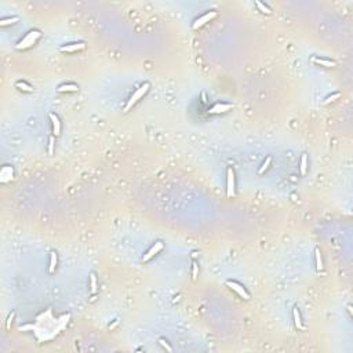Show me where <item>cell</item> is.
Here are the masks:
<instances>
[{"label": "cell", "instance_id": "obj_1", "mask_svg": "<svg viewBox=\"0 0 353 353\" xmlns=\"http://www.w3.org/2000/svg\"><path fill=\"white\" fill-rule=\"evenodd\" d=\"M39 37H40V32H39V31H32V32H29V33L25 36V37L15 46V48H17V50L28 48V47H31L32 44H35L36 40H37Z\"/></svg>", "mask_w": 353, "mask_h": 353}, {"label": "cell", "instance_id": "obj_2", "mask_svg": "<svg viewBox=\"0 0 353 353\" xmlns=\"http://www.w3.org/2000/svg\"><path fill=\"white\" fill-rule=\"evenodd\" d=\"M149 87H151V86H149V83H144V84L141 86L139 88H138L137 91L133 94V97L130 98V101H128V102H127L126 108H124V111H126V112H127V111H130V109H131V106H133V105L135 104L138 100H141V98H142V97L145 95V94H146V91L149 90Z\"/></svg>", "mask_w": 353, "mask_h": 353}, {"label": "cell", "instance_id": "obj_3", "mask_svg": "<svg viewBox=\"0 0 353 353\" xmlns=\"http://www.w3.org/2000/svg\"><path fill=\"white\" fill-rule=\"evenodd\" d=\"M226 286H228L231 290H233L235 293H237V295H240V297L243 298V299H246V301H248V299H250V294L247 293L244 287H243V286H240L239 283L232 282V280H228V282H226Z\"/></svg>", "mask_w": 353, "mask_h": 353}, {"label": "cell", "instance_id": "obj_4", "mask_svg": "<svg viewBox=\"0 0 353 353\" xmlns=\"http://www.w3.org/2000/svg\"><path fill=\"white\" fill-rule=\"evenodd\" d=\"M226 195L228 197L235 196V173L232 168H228V184H226Z\"/></svg>", "mask_w": 353, "mask_h": 353}, {"label": "cell", "instance_id": "obj_5", "mask_svg": "<svg viewBox=\"0 0 353 353\" xmlns=\"http://www.w3.org/2000/svg\"><path fill=\"white\" fill-rule=\"evenodd\" d=\"M215 17H217V11H210V13L204 14V15H202L200 18H197V20L195 21L193 29H197V28H200V26H203L204 24L210 22V21L213 20V18H215Z\"/></svg>", "mask_w": 353, "mask_h": 353}, {"label": "cell", "instance_id": "obj_6", "mask_svg": "<svg viewBox=\"0 0 353 353\" xmlns=\"http://www.w3.org/2000/svg\"><path fill=\"white\" fill-rule=\"evenodd\" d=\"M162 250H163V243H162V242H156L155 244L151 247V250H149L148 253L142 257V261H144V262H148L152 257H155L156 254H159Z\"/></svg>", "mask_w": 353, "mask_h": 353}, {"label": "cell", "instance_id": "obj_7", "mask_svg": "<svg viewBox=\"0 0 353 353\" xmlns=\"http://www.w3.org/2000/svg\"><path fill=\"white\" fill-rule=\"evenodd\" d=\"M84 47H86L84 43H75V44L62 46L60 50H61L62 53H75V51H79V50H83Z\"/></svg>", "mask_w": 353, "mask_h": 353}, {"label": "cell", "instance_id": "obj_8", "mask_svg": "<svg viewBox=\"0 0 353 353\" xmlns=\"http://www.w3.org/2000/svg\"><path fill=\"white\" fill-rule=\"evenodd\" d=\"M232 108L233 106L231 104H215L210 109V113H225V112H228Z\"/></svg>", "mask_w": 353, "mask_h": 353}, {"label": "cell", "instance_id": "obj_9", "mask_svg": "<svg viewBox=\"0 0 353 353\" xmlns=\"http://www.w3.org/2000/svg\"><path fill=\"white\" fill-rule=\"evenodd\" d=\"M50 120L53 123V130H54V135H60L61 134V123H60V119H58L57 115L54 113H50Z\"/></svg>", "mask_w": 353, "mask_h": 353}, {"label": "cell", "instance_id": "obj_10", "mask_svg": "<svg viewBox=\"0 0 353 353\" xmlns=\"http://www.w3.org/2000/svg\"><path fill=\"white\" fill-rule=\"evenodd\" d=\"M13 167L10 166H4L2 168V182H7V181L13 179Z\"/></svg>", "mask_w": 353, "mask_h": 353}, {"label": "cell", "instance_id": "obj_11", "mask_svg": "<svg viewBox=\"0 0 353 353\" xmlns=\"http://www.w3.org/2000/svg\"><path fill=\"white\" fill-rule=\"evenodd\" d=\"M312 62H315V64H317V65H322V66H326V68H333V66H335V62H334V61L324 60V58H317V57H312Z\"/></svg>", "mask_w": 353, "mask_h": 353}, {"label": "cell", "instance_id": "obj_12", "mask_svg": "<svg viewBox=\"0 0 353 353\" xmlns=\"http://www.w3.org/2000/svg\"><path fill=\"white\" fill-rule=\"evenodd\" d=\"M293 313H294V323H295V327L298 330H302V328H304V326H302V320H301V315H299L298 308H294Z\"/></svg>", "mask_w": 353, "mask_h": 353}, {"label": "cell", "instance_id": "obj_13", "mask_svg": "<svg viewBox=\"0 0 353 353\" xmlns=\"http://www.w3.org/2000/svg\"><path fill=\"white\" fill-rule=\"evenodd\" d=\"M58 91L60 93H65V91H72V93H76L77 91V86L76 84H62V86H60L58 87Z\"/></svg>", "mask_w": 353, "mask_h": 353}, {"label": "cell", "instance_id": "obj_14", "mask_svg": "<svg viewBox=\"0 0 353 353\" xmlns=\"http://www.w3.org/2000/svg\"><path fill=\"white\" fill-rule=\"evenodd\" d=\"M315 255H316V268H317V270L320 272L323 269V261H322V255H320V250L319 248H316Z\"/></svg>", "mask_w": 353, "mask_h": 353}, {"label": "cell", "instance_id": "obj_15", "mask_svg": "<svg viewBox=\"0 0 353 353\" xmlns=\"http://www.w3.org/2000/svg\"><path fill=\"white\" fill-rule=\"evenodd\" d=\"M306 170H308V157H306V155H302V157H301V174L302 175L306 174Z\"/></svg>", "mask_w": 353, "mask_h": 353}, {"label": "cell", "instance_id": "obj_16", "mask_svg": "<svg viewBox=\"0 0 353 353\" xmlns=\"http://www.w3.org/2000/svg\"><path fill=\"white\" fill-rule=\"evenodd\" d=\"M55 266H57V254L51 253V259H50V266H48L50 273H53V272L55 270Z\"/></svg>", "mask_w": 353, "mask_h": 353}, {"label": "cell", "instance_id": "obj_17", "mask_svg": "<svg viewBox=\"0 0 353 353\" xmlns=\"http://www.w3.org/2000/svg\"><path fill=\"white\" fill-rule=\"evenodd\" d=\"M255 4H257L258 9H259V11H261V13H264V14H270V13H272V11H270V9H269V7H268L266 4H264L262 2H255Z\"/></svg>", "mask_w": 353, "mask_h": 353}, {"label": "cell", "instance_id": "obj_18", "mask_svg": "<svg viewBox=\"0 0 353 353\" xmlns=\"http://www.w3.org/2000/svg\"><path fill=\"white\" fill-rule=\"evenodd\" d=\"M18 20H20V18H18V17L6 18V20H2V21H0V25H2V26H6V25H11V24H15Z\"/></svg>", "mask_w": 353, "mask_h": 353}, {"label": "cell", "instance_id": "obj_19", "mask_svg": "<svg viewBox=\"0 0 353 353\" xmlns=\"http://www.w3.org/2000/svg\"><path fill=\"white\" fill-rule=\"evenodd\" d=\"M90 286H91V293L95 294L97 293V277L94 273L90 275Z\"/></svg>", "mask_w": 353, "mask_h": 353}, {"label": "cell", "instance_id": "obj_20", "mask_svg": "<svg viewBox=\"0 0 353 353\" xmlns=\"http://www.w3.org/2000/svg\"><path fill=\"white\" fill-rule=\"evenodd\" d=\"M15 86H17L20 90H22V91H28V93L32 91V87L29 86V84H26V83H24V82H17Z\"/></svg>", "mask_w": 353, "mask_h": 353}, {"label": "cell", "instance_id": "obj_21", "mask_svg": "<svg viewBox=\"0 0 353 353\" xmlns=\"http://www.w3.org/2000/svg\"><path fill=\"white\" fill-rule=\"evenodd\" d=\"M270 163H272V159H270V157H268L266 160H265V163H264V164H262V166L259 167V170H258V174H264L265 171H266V170L269 168Z\"/></svg>", "mask_w": 353, "mask_h": 353}, {"label": "cell", "instance_id": "obj_22", "mask_svg": "<svg viewBox=\"0 0 353 353\" xmlns=\"http://www.w3.org/2000/svg\"><path fill=\"white\" fill-rule=\"evenodd\" d=\"M197 275H199V265H197V262H193L192 264V279L196 280L197 279Z\"/></svg>", "mask_w": 353, "mask_h": 353}, {"label": "cell", "instance_id": "obj_23", "mask_svg": "<svg viewBox=\"0 0 353 353\" xmlns=\"http://www.w3.org/2000/svg\"><path fill=\"white\" fill-rule=\"evenodd\" d=\"M339 97H341V93H335V94H333V95H328L326 98V101H324V105L330 104V102H334V101L338 100Z\"/></svg>", "mask_w": 353, "mask_h": 353}, {"label": "cell", "instance_id": "obj_24", "mask_svg": "<svg viewBox=\"0 0 353 353\" xmlns=\"http://www.w3.org/2000/svg\"><path fill=\"white\" fill-rule=\"evenodd\" d=\"M159 344L162 345L163 348H166V349H167V350H168V352H173V348L170 346V345H168V342H167V341L164 339V338H160V339H159Z\"/></svg>", "mask_w": 353, "mask_h": 353}, {"label": "cell", "instance_id": "obj_25", "mask_svg": "<svg viewBox=\"0 0 353 353\" xmlns=\"http://www.w3.org/2000/svg\"><path fill=\"white\" fill-rule=\"evenodd\" d=\"M54 144H55V138H54V137H50V139H48V155H53V152H54Z\"/></svg>", "mask_w": 353, "mask_h": 353}, {"label": "cell", "instance_id": "obj_26", "mask_svg": "<svg viewBox=\"0 0 353 353\" xmlns=\"http://www.w3.org/2000/svg\"><path fill=\"white\" fill-rule=\"evenodd\" d=\"M13 319H14V312H11V313H10V316H9V319H7V330L11 328V322H13Z\"/></svg>", "mask_w": 353, "mask_h": 353}, {"label": "cell", "instance_id": "obj_27", "mask_svg": "<svg viewBox=\"0 0 353 353\" xmlns=\"http://www.w3.org/2000/svg\"><path fill=\"white\" fill-rule=\"evenodd\" d=\"M202 102L203 104H207V97H206V93H202Z\"/></svg>", "mask_w": 353, "mask_h": 353}, {"label": "cell", "instance_id": "obj_28", "mask_svg": "<svg viewBox=\"0 0 353 353\" xmlns=\"http://www.w3.org/2000/svg\"><path fill=\"white\" fill-rule=\"evenodd\" d=\"M117 326V320H115V323L113 324H109V330H112V328H115V327Z\"/></svg>", "mask_w": 353, "mask_h": 353}]
</instances>
